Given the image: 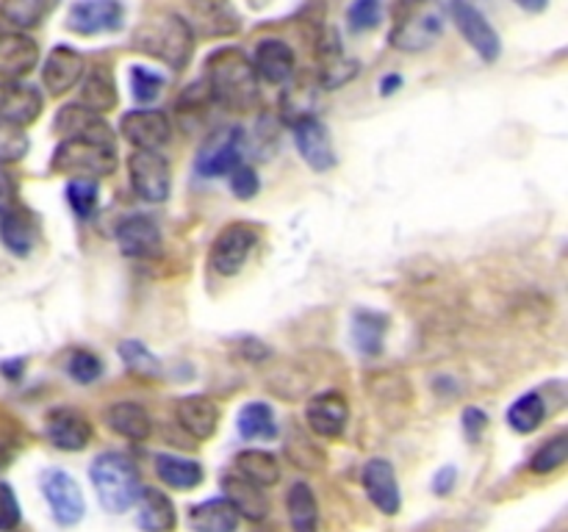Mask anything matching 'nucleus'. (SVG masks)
Here are the masks:
<instances>
[{
    "instance_id": "1",
    "label": "nucleus",
    "mask_w": 568,
    "mask_h": 532,
    "mask_svg": "<svg viewBox=\"0 0 568 532\" xmlns=\"http://www.w3.org/2000/svg\"><path fill=\"white\" fill-rule=\"evenodd\" d=\"M50 170L67 177H100L116 170V139L103 116H94L81 133L64 139L55 147Z\"/></svg>"
},
{
    "instance_id": "2",
    "label": "nucleus",
    "mask_w": 568,
    "mask_h": 532,
    "mask_svg": "<svg viewBox=\"0 0 568 532\" xmlns=\"http://www.w3.org/2000/svg\"><path fill=\"white\" fill-rule=\"evenodd\" d=\"M205 86L227 111H253L261 100L253 61L239 48H220L205 59Z\"/></svg>"
},
{
    "instance_id": "3",
    "label": "nucleus",
    "mask_w": 568,
    "mask_h": 532,
    "mask_svg": "<svg viewBox=\"0 0 568 532\" xmlns=\"http://www.w3.org/2000/svg\"><path fill=\"white\" fill-rule=\"evenodd\" d=\"M131 44L133 50L172 66V70H183L192 61L194 31L186 17L175 14V11H155L139 22Z\"/></svg>"
},
{
    "instance_id": "4",
    "label": "nucleus",
    "mask_w": 568,
    "mask_h": 532,
    "mask_svg": "<svg viewBox=\"0 0 568 532\" xmlns=\"http://www.w3.org/2000/svg\"><path fill=\"white\" fill-rule=\"evenodd\" d=\"M89 477H92V485L98 491L100 504L114 515L131 510L144 488L139 469L122 452L98 454L92 469H89Z\"/></svg>"
},
{
    "instance_id": "5",
    "label": "nucleus",
    "mask_w": 568,
    "mask_h": 532,
    "mask_svg": "<svg viewBox=\"0 0 568 532\" xmlns=\"http://www.w3.org/2000/svg\"><path fill=\"white\" fill-rule=\"evenodd\" d=\"M444 31L442 9L436 0H399L388 42L405 53L433 48Z\"/></svg>"
},
{
    "instance_id": "6",
    "label": "nucleus",
    "mask_w": 568,
    "mask_h": 532,
    "mask_svg": "<svg viewBox=\"0 0 568 532\" xmlns=\"http://www.w3.org/2000/svg\"><path fill=\"white\" fill-rule=\"evenodd\" d=\"M255 247H258V231L250 222H231L216 233L211 244V269L222 277L239 275Z\"/></svg>"
},
{
    "instance_id": "7",
    "label": "nucleus",
    "mask_w": 568,
    "mask_h": 532,
    "mask_svg": "<svg viewBox=\"0 0 568 532\" xmlns=\"http://www.w3.org/2000/svg\"><path fill=\"white\" fill-rule=\"evenodd\" d=\"M128 177L133 194L144 203H164L172 192L170 161L159 150H136L128 158Z\"/></svg>"
},
{
    "instance_id": "8",
    "label": "nucleus",
    "mask_w": 568,
    "mask_h": 532,
    "mask_svg": "<svg viewBox=\"0 0 568 532\" xmlns=\"http://www.w3.org/2000/svg\"><path fill=\"white\" fill-rule=\"evenodd\" d=\"M39 482H42V493L59 524L72 526L83 519L87 502H83L81 485L75 482V477L67 474L64 469H48L42 471V480Z\"/></svg>"
},
{
    "instance_id": "9",
    "label": "nucleus",
    "mask_w": 568,
    "mask_h": 532,
    "mask_svg": "<svg viewBox=\"0 0 568 532\" xmlns=\"http://www.w3.org/2000/svg\"><path fill=\"white\" fill-rule=\"evenodd\" d=\"M116 244H120V253L133 260H155L164 253V236H161L159 222L144 214H133L120 222Z\"/></svg>"
},
{
    "instance_id": "10",
    "label": "nucleus",
    "mask_w": 568,
    "mask_h": 532,
    "mask_svg": "<svg viewBox=\"0 0 568 532\" xmlns=\"http://www.w3.org/2000/svg\"><path fill=\"white\" fill-rule=\"evenodd\" d=\"M449 11H453L455 25L464 33L466 42L471 44V50L480 59L497 61L499 53H503V42H499V33L494 31L491 22L486 20V14L477 6H471L469 0H453Z\"/></svg>"
},
{
    "instance_id": "11",
    "label": "nucleus",
    "mask_w": 568,
    "mask_h": 532,
    "mask_svg": "<svg viewBox=\"0 0 568 532\" xmlns=\"http://www.w3.org/2000/svg\"><path fill=\"white\" fill-rule=\"evenodd\" d=\"M44 436L61 452H81L92 441V421L78 408H50L44 416Z\"/></svg>"
},
{
    "instance_id": "12",
    "label": "nucleus",
    "mask_w": 568,
    "mask_h": 532,
    "mask_svg": "<svg viewBox=\"0 0 568 532\" xmlns=\"http://www.w3.org/2000/svg\"><path fill=\"white\" fill-rule=\"evenodd\" d=\"M294 144L314 172H327L336 166V150H333L331 133L322 125L320 116L303 114L294 120Z\"/></svg>"
},
{
    "instance_id": "13",
    "label": "nucleus",
    "mask_w": 568,
    "mask_h": 532,
    "mask_svg": "<svg viewBox=\"0 0 568 532\" xmlns=\"http://www.w3.org/2000/svg\"><path fill=\"white\" fill-rule=\"evenodd\" d=\"M349 421V402L338 391H322L305 405V424L316 438H342Z\"/></svg>"
},
{
    "instance_id": "14",
    "label": "nucleus",
    "mask_w": 568,
    "mask_h": 532,
    "mask_svg": "<svg viewBox=\"0 0 568 532\" xmlns=\"http://www.w3.org/2000/svg\"><path fill=\"white\" fill-rule=\"evenodd\" d=\"M125 20V9L120 0H78L67 14V28L81 37L111 33Z\"/></svg>"
},
{
    "instance_id": "15",
    "label": "nucleus",
    "mask_w": 568,
    "mask_h": 532,
    "mask_svg": "<svg viewBox=\"0 0 568 532\" xmlns=\"http://www.w3.org/2000/svg\"><path fill=\"white\" fill-rule=\"evenodd\" d=\"M120 133L136 150H161L170 142V116L159 109L128 111L120 120Z\"/></svg>"
},
{
    "instance_id": "16",
    "label": "nucleus",
    "mask_w": 568,
    "mask_h": 532,
    "mask_svg": "<svg viewBox=\"0 0 568 532\" xmlns=\"http://www.w3.org/2000/svg\"><path fill=\"white\" fill-rule=\"evenodd\" d=\"M244 153V131L242 127H231L222 136L211 139L203 150H200L194 170L203 177H222L231 175L239 164H242Z\"/></svg>"
},
{
    "instance_id": "17",
    "label": "nucleus",
    "mask_w": 568,
    "mask_h": 532,
    "mask_svg": "<svg viewBox=\"0 0 568 532\" xmlns=\"http://www.w3.org/2000/svg\"><path fill=\"white\" fill-rule=\"evenodd\" d=\"M189 25L205 39L233 37L242 28L231 0H189Z\"/></svg>"
},
{
    "instance_id": "18",
    "label": "nucleus",
    "mask_w": 568,
    "mask_h": 532,
    "mask_svg": "<svg viewBox=\"0 0 568 532\" xmlns=\"http://www.w3.org/2000/svg\"><path fill=\"white\" fill-rule=\"evenodd\" d=\"M361 480H364L366 497H369V502L375 504L381 513L386 515L399 513V508H403V493H399L397 471H394V466L388 463L386 458L366 460Z\"/></svg>"
},
{
    "instance_id": "19",
    "label": "nucleus",
    "mask_w": 568,
    "mask_h": 532,
    "mask_svg": "<svg viewBox=\"0 0 568 532\" xmlns=\"http://www.w3.org/2000/svg\"><path fill=\"white\" fill-rule=\"evenodd\" d=\"M175 419L197 441H209L220 427V405L205 393H189L175 402Z\"/></svg>"
},
{
    "instance_id": "20",
    "label": "nucleus",
    "mask_w": 568,
    "mask_h": 532,
    "mask_svg": "<svg viewBox=\"0 0 568 532\" xmlns=\"http://www.w3.org/2000/svg\"><path fill=\"white\" fill-rule=\"evenodd\" d=\"M83 70H87V66H83V55L78 53V50H72L70 44H55L42 66L44 89L59 98V94L78 86V81L83 78Z\"/></svg>"
},
{
    "instance_id": "21",
    "label": "nucleus",
    "mask_w": 568,
    "mask_h": 532,
    "mask_svg": "<svg viewBox=\"0 0 568 532\" xmlns=\"http://www.w3.org/2000/svg\"><path fill=\"white\" fill-rule=\"evenodd\" d=\"M39 44L28 33L3 31L0 33V78L20 81L37 66Z\"/></svg>"
},
{
    "instance_id": "22",
    "label": "nucleus",
    "mask_w": 568,
    "mask_h": 532,
    "mask_svg": "<svg viewBox=\"0 0 568 532\" xmlns=\"http://www.w3.org/2000/svg\"><path fill=\"white\" fill-rule=\"evenodd\" d=\"M0 238H3L6 249L17 258H28L37 247L39 238V219L31 208L26 205H11L3 216H0Z\"/></svg>"
},
{
    "instance_id": "23",
    "label": "nucleus",
    "mask_w": 568,
    "mask_h": 532,
    "mask_svg": "<svg viewBox=\"0 0 568 532\" xmlns=\"http://www.w3.org/2000/svg\"><path fill=\"white\" fill-rule=\"evenodd\" d=\"M253 66L255 75L264 78L266 83L283 86V83L292 81L294 70H297V59H294V50L281 39H261L255 44Z\"/></svg>"
},
{
    "instance_id": "24",
    "label": "nucleus",
    "mask_w": 568,
    "mask_h": 532,
    "mask_svg": "<svg viewBox=\"0 0 568 532\" xmlns=\"http://www.w3.org/2000/svg\"><path fill=\"white\" fill-rule=\"evenodd\" d=\"M388 316L383 310L358 308L349 319V338H353L355 349L366 358H375L386 347V330H388Z\"/></svg>"
},
{
    "instance_id": "25",
    "label": "nucleus",
    "mask_w": 568,
    "mask_h": 532,
    "mask_svg": "<svg viewBox=\"0 0 568 532\" xmlns=\"http://www.w3.org/2000/svg\"><path fill=\"white\" fill-rule=\"evenodd\" d=\"M222 491L225 499L233 504L239 515L250 521H261L270 513V497H266V488H258L255 482L244 480L239 474H225L222 477Z\"/></svg>"
},
{
    "instance_id": "26",
    "label": "nucleus",
    "mask_w": 568,
    "mask_h": 532,
    "mask_svg": "<svg viewBox=\"0 0 568 532\" xmlns=\"http://www.w3.org/2000/svg\"><path fill=\"white\" fill-rule=\"evenodd\" d=\"M105 424H109L111 432L128 438V441H148L150 432H153V419H150L148 408L131 402V399H120V402L109 405Z\"/></svg>"
},
{
    "instance_id": "27",
    "label": "nucleus",
    "mask_w": 568,
    "mask_h": 532,
    "mask_svg": "<svg viewBox=\"0 0 568 532\" xmlns=\"http://www.w3.org/2000/svg\"><path fill=\"white\" fill-rule=\"evenodd\" d=\"M242 515L233 510V504L222 499H205V502L189 508V526L194 532H236Z\"/></svg>"
},
{
    "instance_id": "28",
    "label": "nucleus",
    "mask_w": 568,
    "mask_h": 532,
    "mask_svg": "<svg viewBox=\"0 0 568 532\" xmlns=\"http://www.w3.org/2000/svg\"><path fill=\"white\" fill-rule=\"evenodd\" d=\"M136 504V524L142 526L144 532H170L172 526H175V508H172V499L166 497L161 488H142Z\"/></svg>"
},
{
    "instance_id": "29",
    "label": "nucleus",
    "mask_w": 568,
    "mask_h": 532,
    "mask_svg": "<svg viewBox=\"0 0 568 532\" xmlns=\"http://www.w3.org/2000/svg\"><path fill=\"white\" fill-rule=\"evenodd\" d=\"M155 466V474L164 485L175 488V491H192L203 482V466L197 460H189L181 458V454H170V452H161L155 454L153 460Z\"/></svg>"
},
{
    "instance_id": "30",
    "label": "nucleus",
    "mask_w": 568,
    "mask_h": 532,
    "mask_svg": "<svg viewBox=\"0 0 568 532\" xmlns=\"http://www.w3.org/2000/svg\"><path fill=\"white\" fill-rule=\"evenodd\" d=\"M233 466L239 477L255 482L258 488H272L281 482V460L266 449H244L236 454Z\"/></svg>"
},
{
    "instance_id": "31",
    "label": "nucleus",
    "mask_w": 568,
    "mask_h": 532,
    "mask_svg": "<svg viewBox=\"0 0 568 532\" xmlns=\"http://www.w3.org/2000/svg\"><path fill=\"white\" fill-rule=\"evenodd\" d=\"M239 432L247 441H275L281 436V427H277L275 410L266 402H247L239 410L236 419Z\"/></svg>"
},
{
    "instance_id": "32",
    "label": "nucleus",
    "mask_w": 568,
    "mask_h": 532,
    "mask_svg": "<svg viewBox=\"0 0 568 532\" xmlns=\"http://www.w3.org/2000/svg\"><path fill=\"white\" fill-rule=\"evenodd\" d=\"M286 510L294 532H320V504L308 482H294L288 488Z\"/></svg>"
},
{
    "instance_id": "33",
    "label": "nucleus",
    "mask_w": 568,
    "mask_h": 532,
    "mask_svg": "<svg viewBox=\"0 0 568 532\" xmlns=\"http://www.w3.org/2000/svg\"><path fill=\"white\" fill-rule=\"evenodd\" d=\"M78 103L83 105V109L94 111V114L103 116L105 111H111L116 105V83L114 78H111V70H103V66H98V70L89 72L87 78H83L81 83V98H78Z\"/></svg>"
},
{
    "instance_id": "34",
    "label": "nucleus",
    "mask_w": 568,
    "mask_h": 532,
    "mask_svg": "<svg viewBox=\"0 0 568 532\" xmlns=\"http://www.w3.org/2000/svg\"><path fill=\"white\" fill-rule=\"evenodd\" d=\"M358 64L353 59L342 53L338 48V39L333 37V42H320V78L325 89H338L342 83L353 81Z\"/></svg>"
},
{
    "instance_id": "35",
    "label": "nucleus",
    "mask_w": 568,
    "mask_h": 532,
    "mask_svg": "<svg viewBox=\"0 0 568 532\" xmlns=\"http://www.w3.org/2000/svg\"><path fill=\"white\" fill-rule=\"evenodd\" d=\"M547 419V402L538 391L521 393L514 405L508 408V424L510 430L519 432V436H530Z\"/></svg>"
},
{
    "instance_id": "36",
    "label": "nucleus",
    "mask_w": 568,
    "mask_h": 532,
    "mask_svg": "<svg viewBox=\"0 0 568 532\" xmlns=\"http://www.w3.org/2000/svg\"><path fill=\"white\" fill-rule=\"evenodd\" d=\"M59 0H3L0 6V14L6 17V22L20 28H37L42 25L44 17L55 9Z\"/></svg>"
},
{
    "instance_id": "37",
    "label": "nucleus",
    "mask_w": 568,
    "mask_h": 532,
    "mask_svg": "<svg viewBox=\"0 0 568 532\" xmlns=\"http://www.w3.org/2000/svg\"><path fill=\"white\" fill-rule=\"evenodd\" d=\"M116 352H120L122 364H125V369L131 371V375H136V377H159L161 375V360L155 358V355L150 352L142 341H136V338H125V341H120Z\"/></svg>"
},
{
    "instance_id": "38",
    "label": "nucleus",
    "mask_w": 568,
    "mask_h": 532,
    "mask_svg": "<svg viewBox=\"0 0 568 532\" xmlns=\"http://www.w3.org/2000/svg\"><path fill=\"white\" fill-rule=\"evenodd\" d=\"M568 460V436H552L549 441H544L536 449V454L530 458V471L532 474H552V471L564 469Z\"/></svg>"
},
{
    "instance_id": "39",
    "label": "nucleus",
    "mask_w": 568,
    "mask_h": 532,
    "mask_svg": "<svg viewBox=\"0 0 568 532\" xmlns=\"http://www.w3.org/2000/svg\"><path fill=\"white\" fill-rule=\"evenodd\" d=\"M67 200H70V208L75 211V216L89 219L94 214V208H98L100 181H92V177H72L67 183Z\"/></svg>"
},
{
    "instance_id": "40",
    "label": "nucleus",
    "mask_w": 568,
    "mask_h": 532,
    "mask_svg": "<svg viewBox=\"0 0 568 532\" xmlns=\"http://www.w3.org/2000/svg\"><path fill=\"white\" fill-rule=\"evenodd\" d=\"M286 454H288V460H292V463L300 466V469H320V466L327 460L325 449H322L320 443L311 441L308 436H303L300 430H294L292 436H288Z\"/></svg>"
},
{
    "instance_id": "41",
    "label": "nucleus",
    "mask_w": 568,
    "mask_h": 532,
    "mask_svg": "<svg viewBox=\"0 0 568 532\" xmlns=\"http://www.w3.org/2000/svg\"><path fill=\"white\" fill-rule=\"evenodd\" d=\"M28 144H31L28 142V133L20 125H14L9 120H0V166L26 158Z\"/></svg>"
},
{
    "instance_id": "42",
    "label": "nucleus",
    "mask_w": 568,
    "mask_h": 532,
    "mask_svg": "<svg viewBox=\"0 0 568 532\" xmlns=\"http://www.w3.org/2000/svg\"><path fill=\"white\" fill-rule=\"evenodd\" d=\"M67 371H70V377L75 382L89 386V382H94L103 375V360H100L92 349H75V352L70 355V360H67Z\"/></svg>"
},
{
    "instance_id": "43",
    "label": "nucleus",
    "mask_w": 568,
    "mask_h": 532,
    "mask_svg": "<svg viewBox=\"0 0 568 532\" xmlns=\"http://www.w3.org/2000/svg\"><path fill=\"white\" fill-rule=\"evenodd\" d=\"M383 20L381 0H353L347 9V22L353 31H375Z\"/></svg>"
},
{
    "instance_id": "44",
    "label": "nucleus",
    "mask_w": 568,
    "mask_h": 532,
    "mask_svg": "<svg viewBox=\"0 0 568 532\" xmlns=\"http://www.w3.org/2000/svg\"><path fill=\"white\" fill-rule=\"evenodd\" d=\"M94 116H100V114L83 109L81 103H70V105H64L59 114H55L53 127H55V133H61L64 139H70V136H75V133H81L83 127L94 120Z\"/></svg>"
},
{
    "instance_id": "45",
    "label": "nucleus",
    "mask_w": 568,
    "mask_h": 532,
    "mask_svg": "<svg viewBox=\"0 0 568 532\" xmlns=\"http://www.w3.org/2000/svg\"><path fill=\"white\" fill-rule=\"evenodd\" d=\"M131 89L136 100H142V103H153V100L161 94V89H164V78H161L159 72L148 70V66H133Z\"/></svg>"
},
{
    "instance_id": "46",
    "label": "nucleus",
    "mask_w": 568,
    "mask_h": 532,
    "mask_svg": "<svg viewBox=\"0 0 568 532\" xmlns=\"http://www.w3.org/2000/svg\"><path fill=\"white\" fill-rule=\"evenodd\" d=\"M227 181H231V192L236 194L239 200H253L261 188L258 175H255L253 166H247V164H239L236 170L227 175Z\"/></svg>"
},
{
    "instance_id": "47",
    "label": "nucleus",
    "mask_w": 568,
    "mask_h": 532,
    "mask_svg": "<svg viewBox=\"0 0 568 532\" xmlns=\"http://www.w3.org/2000/svg\"><path fill=\"white\" fill-rule=\"evenodd\" d=\"M20 524V502L9 482H0V532H11Z\"/></svg>"
},
{
    "instance_id": "48",
    "label": "nucleus",
    "mask_w": 568,
    "mask_h": 532,
    "mask_svg": "<svg viewBox=\"0 0 568 532\" xmlns=\"http://www.w3.org/2000/svg\"><path fill=\"white\" fill-rule=\"evenodd\" d=\"M460 427H464V436L469 438V441H480L483 432H486L488 427V413L483 408H466L464 416H460Z\"/></svg>"
},
{
    "instance_id": "49",
    "label": "nucleus",
    "mask_w": 568,
    "mask_h": 532,
    "mask_svg": "<svg viewBox=\"0 0 568 532\" xmlns=\"http://www.w3.org/2000/svg\"><path fill=\"white\" fill-rule=\"evenodd\" d=\"M11 205H17V183L14 177H11V172L6 170V166H0V216H3Z\"/></svg>"
},
{
    "instance_id": "50",
    "label": "nucleus",
    "mask_w": 568,
    "mask_h": 532,
    "mask_svg": "<svg viewBox=\"0 0 568 532\" xmlns=\"http://www.w3.org/2000/svg\"><path fill=\"white\" fill-rule=\"evenodd\" d=\"M455 480H458V471H455V466H444V469L433 477V491H436L438 497H447V493L455 488Z\"/></svg>"
},
{
    "instance_id": "51",
    "label": "nucleus",
    "mask_w": 568,
    "mask_h": 532,
    "mask_svg": "<svg viewBox=\"0 0 568 532\" xmlns=\"http://www.w3.org/2000/svg\"><path fill=\"white\" fill-rule=\"evenodd\" d=\"M22 366H26V360H6V364H0V371H3L9 380H17L22 371Z\"/></svg>"
},
{
    "instance_id": "52",
    "label": "nucleus",
    "mask_w": 568,
    "mask_h": 532,
    "mask_svg": "<svg viewBox=\"0 0 568 532\" xmlns=\"http://www.w3.org/2000/svg\"><path fill=\"white\" fill-rule=\"evenodd\" d=\"M516 6H521L525 11H532V14H538V11H544L549 6V0H514Z\"/></svg>"
},
{
    "instance_id": "53",
    "label": "nucleus",
    "mask_w": 568,
    "mask_h": 532,
    "mask_svg": "<svg viewBox=\"0 0 568 532\" xmlns=\"http://www.w3.org/2000/svg\"><path fill=\"white\" fill-rule=\"evenodd\" d=\"M394 86H399V75H394V78H386V81H383V94H388V92H397V89Z\"/></svg>"
}]
</instances>
